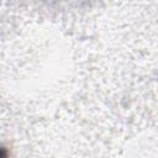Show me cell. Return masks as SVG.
Here are the masks:
<instances>
[{"label":"cell","mask_w":158,"mask_h":158,"mask_svg":"<svg viewBox=\"0 0 158 158\" xmlns=\"http://www.w3.org/2000/svg\"><path fill=\"white\" fill-rule=\"evenodd\" d=\"M0 158H7V152L1 144H0Z\"/></svg>","instance_id":"obj_1"}]
</instances>
